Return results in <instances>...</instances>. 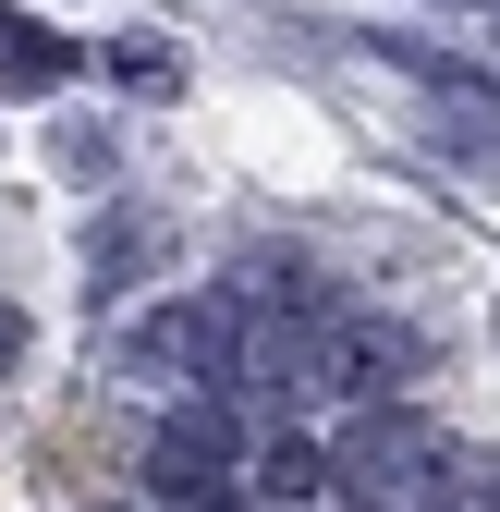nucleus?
Returning <instances> with one entry per match:
<instances>
[{
	"label": "nucleus",
	"mask_w": 500,
	"mask_h": 512,
	"mask_svg": "<svg viewBox=\"0 0 500 512\" xmlns=\"http://www.w3.org/2000/svg\"><path fill=\"white\" fill-rule=\"evenodd\" d=\"M427 366V342L403 330V317H366V305H330L318 330H305V366H293V391L305 403H330V415H379L403 378Z\"/></svg>",
	"instance_id": "1"
},
{
	"label": "nucleus",
	"mask_w": 500,
	"mask_h": 512,
	"mask_svg": "<svg viewBox=\"0 0 500 512\" xmlns=\"http://www.w3.org/2000/svg\"><path fill=\"white\" fill-rule=\"evenodd\" d=\"M232 464H244V427H232L220 403L159 415V439H147V512H220Z\"/></svg>",
	"instance_id": "2"
},
{
	"label": "nucleus",
	"mask_w": 500,
	"mask_h": 512,
	"mask_svg": "<svg viewBox=\"0 0 500 512\" xmlns=\"http://www.w3.org/2000/svg\"><path fill=\"white\" fill-rule=\"evenodd\" d=\"M135 378H232V354H244V305L232 293H171V305H147L135 317Z\"/></svg>",
	"instance_id": "3"
},
{
	"label": "nucleus",
	"mask_w": 500,
	"mask_h": 512,
	"mask_svg": "<svg viewBox=\"0 0 500 512\" xmlns=\"http://www.w3.org/2000/svg\"><path fill=\"white\" fill-rule=\"evenodd\" d=\"M354 488H379L391 512L403 500H440V439H427L415 415H366L354 427Z\"/></svg>",
	"instance_id": "4"
},
{
	"label": "nucleus",
	"mask_w": 500,
	"mask_h": 512,
	"mask_svg": "<svg viewBox=\"0 0 500 512\" xmlns=\"http://www.w3.org/2000/svg\"><path fill=\"white\" fill-rule=\"evenodd\" d=\"M147 256H159V220H98V244H86V293L110 305L122 281H135V269H147Z\"/></svg>",
	"instance_id": "5"
},
{
	"label": "nucleus",
	"mask_w": 500,
	"mask_h": 512,
	"mask_svg": "<svg viewBox=\"0 0 500 512\" xmlns=\"http://www.w3.org/2000/svg\"><path fill=\"white\" fill-rule=\"evenodd\" d=\"M318 488H330V452H318V439H269V452H257V500H281V512H305Z\"/></svg>",
	"instance_id": "6"
},
{
	"label": "nucleus",
	"mask_w": 500,
	"mask_h": 512,
	"mask_svg": "<svg viewBox=\"0 0 500 512\" xmlns=\"http://www.w3.org/2000/svg\"><path fill=\"white\" fill-rule=\"evenodd\" d=\"M0 61H13L25 86H61V74H74V37L37 25V13H0Z\"/></svg>",
	"instance_id": "7"
},
{
	"label": "nucleus",
	"mask_w": 500,
	"mask_h": 512,
	"mask_svg": "<svg viewBox=\"0 0 500 512\" xmlns=\"http://www.w3.org/2000/svg\"><path fill=\"white\" fill-rule=\"evenodd\" d=\"M110 86L171 98V86H183V49H171V37H147V25H135V37H110Z\"/></svg>",
	"instance_id": "8"
},
{
	"label": "nucleus",
	"mask_w": 500,
	"mask_h": 512,
	"mask_svg": "<svg viewBox=\"0 0 500 512\" xmlns=\"http://www.w3.org/2000/svg\"><path fill=\"white\" fill-rule=\"evenodd\" d=\"M440 147H464V159H500V122H476V110H464V86H452V110H440Z\"/></svg>",
	"instance_id": "9"
},
{
	"label": "nucleus",
	"mask_w": 500,
	"mask_h": 512,
	"mask_svg": "<svg viewBox=\"0 0 500 512\" xmlns=\"http://www.w3.org/2000/svg\"><path fill=\"white\" fill-rule=\"evenodd\" d=\"M25 366V305H0V378Z\"/></svg>",
	"instance_id": "10"
},
{
	"label": "nucleus",
	"mask_w": 500,
	"mask_h": 512,
	"mask_svg": "<svg viewBox=\"0 0 500 512\" xmlns=\"http://www.w3.org/2000/svg\"><path fill=\"white\" fill-rule=\"evenodd\" d=\"M135 512H147V500H135Z\"/></svg>",
	"instance_id": "11"
}]
</instances>
